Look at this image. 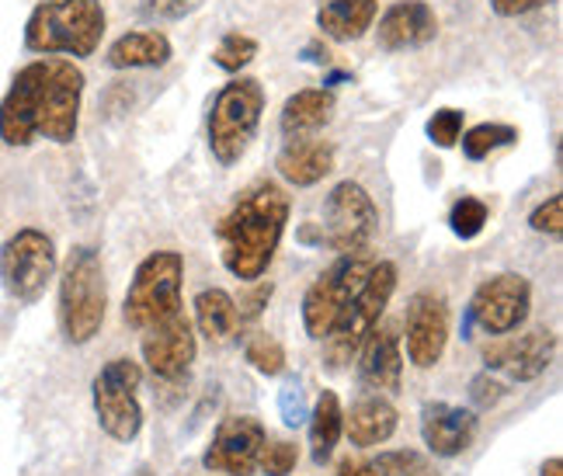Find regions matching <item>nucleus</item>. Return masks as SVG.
Masks as SVG:
<instances>
[{"label":"nucleus","mask_w":563,"mask_h":476,"mask_svg":"<svg viewBox=\"0 0 563 476\" xmlns=\"http://www.w3.org/2000/svg\"><path fill=\"white\" fill-rule=\"evenodd\" d=\"M490 220V209L487 202L473 199V195H463V199H456V206L449 209V230L460 236V241H476V236L484 233Z\"/></svg>","instance_id":"c85d7f7f"},{"label":"nucleus","mask_w":563,"mask_h":476,"mask_svg":"<svg viewBox=\"0 0 563 476\" xmlns=\"http://www.w3.org/2000/svg\"><path fill=\"white\" fill-rule=\"evenodd\" d=\"M338 476H383V469H379L376 460H365V463H358V460H344V463L338 466Z\"/></svg>","instance_id":"ea45409f"},{"label":"nucleus","mask_w":563,"mask_h":476,"mask_svg":"<svg viewBox=\"0 0 563 476\" xmlns=\"http://www.w3.org/2000/svg\"><path fill=\"white\" fill-rule=\"evenodd\" d=\"M421 439L439 460H456L476 439V414L456 403H428L421 410Z\"/></svg>","instance_id":"a211bd4d"},{"label":"nucleus","mask_w":563,"mask_h":476,"mask_svg":"<svg viewBox=\"0 0 563 476\" xmlns=\"http://www.w3.org/2000/svg\"><path fill=\"white\" fill-rule=\"evenodd\" d=\"M140 348H143V362H146L150 373H154L157 379L175 383V379L188 376L195 355H199V341H195V328L181 310L170 320L146 328Z\"/></svg>","instance_id":"2eb2a0df"},{"label":"nucleus","mask_w":563,"mask_h":476,"mask_svg":"<svg viewBox=\"0 0 563 476\" xmlns=\"http://www.w3.org/2000/svg\"><path fill=\"white\" fill-rule=\"evenodd\" d=\"M334 112H338V98L331 88H302V91L289 95L286 104H282L278 129L286 140L313 136L323 125H331Z\"/></svg>","instance_id":"4be33fe9"},{"label":"nucleus","mask_w":563,"mask_h":476,"mask_svg":"<svg viewBox=\"0 0 563 476\" xmlns=\"http://www.w3.org/2000/svg\"><path fill=\"white\" fill-rule=\"evenodd\" d=\"M140 383H143V369L133 358L104 362L101 373L95 376V386H91L95 414L104 435H112L115 442H133L143 431Z\"/></svg>","instance_id":"9b49d317"},{"label":"nucleus","mask_w":563,"mask_h":476,"mask_svg":"<svg viewBox=\"0 0 563 476\" xmlns=\"http://www.w3.org/2000/svg\"><path fill=\"white\" fill-rule=\"evenodd\" d=\"M487 4H490V11H494L497 18H526V14H532V11L550 8L553 0H487Z\"/></svg>","instance_id":"58836bf2"},{"label":"nucleus","mask_w":563,"mask_h":476,"mask_svg":"<svg viewBox=\"0 0 563 476\" xmlns=\"http://www.w3.org/2000/svg\"><path fill=\"white\" fill-rule=\"evenodd\" d=\"M376 463H379L383 476H442L435 466H431L421 456V452H410V449H404V452H383Z\"/></svg>","instance_id":"2f4dec72"},{"label":"nucleus","mask_w":563,"mask_h":476,"mask_svg":"<svg viewBox=\"0 0 563 476\" xmlns=\"http://www.w3.org/2000/svg\"><path fill=\"white\" fill-rule=\"evenodd\" d=\"M539 476H563V463L553 456V460H547L543 463V469H539Z\"/></svg>","instance_id":"79ce46f5"},{"label":"nucleus","mask_w":563,"mask_h":476,"mask_svg":"<svg viewBox=\"0 0 563 476\" xmlns=\"http://www.w3.org/2000/svg\"><path fill=\"white\" fill-rule=\"evenodd\" d=\"M358 369L362 379L386 389V394H397L404 383V352H400V328L394 320L376 323V328L365 334L358 344Z\"/></svg>","instance_id":"6ab92c4d"},{"label":"nucleus","mask_w":563,"mask_h":476,"mask_svg":"<svg viewBox=\"0 0 563 476\" xmlns=\"http://www.w3.org/2000/svg\"><path fill=\"white\" fill-rule=\"evenodd\" d=\"M310 452H313V463H328L331 452L344 431V410L334 389H320V397L310 410Z\"/></svg>","instance_id":"a878e982"},{"label":"nucleus","mask_w":563,"mask_h":476,"mask_svg":"<svg viewBox=\"0 0 563 476\" xmlns=\"http://www.w3.org/2000/svg\"><path fill=\"white\" fill-rule=\"evenodd\" d=\"M299 463V449L292 442H265L262 456H257V466H262L265 476H289Z\"/></svg>","instance_id":"473e14b6"},{"label":"nucleus","mask_w":563,"mask_h":476,"mask_svg":"<svg viewBox=\"0 0 563 476\" xmlns=\"http://www.w3.org/2000/svg\"><path fill=\"white\" fill-rule=\"evenodd\" d=\"M244 358L262 376H278L282 369H286V348H282V344L272 334H254V337H247Z\"/></svg>","instance_id":"c756f323"},{"label":"nucleus","mask_w":563,"mask_h":476,"mask_svg":"<svg viewBox=\"0 0 563 476\" xmlns=\"http://www.w3.org/2000/svg\"><path fill=\"white\" fill-rule=\"evenodd\" d=\"M379 18V0H323L317 8V29L331 42H358Z\"/></svg>","instance_id":"5701e85b"},{"label":"nucleus","mask_w":563,"mask_h":476,"mask_svg":"<svg viewBox=\"0 0 563 476\" xmlns=\"http://www.w3.org/2000/svg\"><path fill=\"white\" fill-rule=\"evenodd\" d=\"M278 414L289 428H299L307 424L310 418V407H307V394H302V386L296 379H289L286 386L278 389Z\"/></svg>","instance_id":"72a5a7b5"},{"label":"nucleus","mask_w":563,"mask_h":476,"mask_svg":"<svg viewBox=\"0 0 563 476\" xmlns=\"http://www.w3.org/2000/svg\"><path fill=\"white\" fill-rule=\"evenodd\" d=\"M265 84L257 77H233L223 84L220 95L212 98L209 122H206V140L209 154L220 167H236L251 150L257 129H262L265 115Z\"/></svg>","instance_id":"39448f33"},{"label":"nucleus","mask_w":563,"mask_h":476,"mask_svg":"<svg viewBox=\"0 0 563 476\" xmlns=\"http://www.w3.org/2000/svg\"><path fill=\"white\" fill-rule=\"evenodd\" d=\"M257 56V38L244 35V32H227L212 49V63L223 74H241L244 67H251Z\"/></svg>","instance_id":"cd10ccee"},{"label":"nucleus","mask_w":563,"mask_h":476,"mask_svg":"<svg viewBox=\"0 0 563 476\" xmlns=\"http://www.w3.org/2000/svg\"><path fill=\"white\" fill-rule=\"evenodd\" d=\"M529 226L543 236H560L563 233V195H550L547 202H539L529 215Z\"/></svg>","instance_id":"f704fd0d"},{"label":"nucleus","mask_w":563,"mask_h":476,"mask_svg":"<svg viewBox=\"0 0 563 476\" xmlns=\"http://www.w3.org/2000/svg\"><path fill=\"white\" fill-rule=\"evenodd\" d=\"M202 8V0H143L140 11L150 21H181Z\"/></svg>","instance_id":"c9c22d12"},{"label":"nucleus","mask_w":563,"mask_h":476,"mask_svg":"<svg viewBox=\"0 0 563 476\" xmlns=\"http://www.w3.org/2000/svg\"><path fill=\"white\" fill-rule=\"evenodd\" d=\"M108 29L101 0H42L25 21V49L35 56L88 59Z\"/></svg>","instance_id":"7ed1b4c3"},{"label":"nucleus","mask_w":563,"mask_h":476,"mask_svg":"<svg viewBox=\"0 0 563 476\" xmlns=\"http://www.w3.org/2000/svg\"><path fill=\"white\" fill-rule=\"evenodd\" d=\"M181 283H185V257L178 251H154L136 265L133 283H129L122 320L133 331H146L181 313Z\"/></svg>","instance_id":"423d86ee"},{"label":"nucleus","mask_w":563,"mask_h":476,"mask_svg":"<svg viewBox=\"0 0 563 476\" xmlns=\"http://www.w3.org/2000/svg\"><path fill=\"white\" fill-rule=\"evenodd\" d=\"M394 292H397V265L394 262H373L362 289L352 296L349 307H344V313L338 317L331 334L320 341L323 344V358H328L331 369H341L344 362H352V355L358 352V344L365 341V334H369L383 320Z\"/></svg>","instance_id":"0eeeda50"},{"label":"nucleus","mask_w":563,"mask_h":476,"mask_svg":"<svg viewBox=\"0 0 563 476\" xmlns=\"http://www.w3.org/2000/svg\"><path fill=\"white\" fill-rule=\"evenodd\" d=\"M463 122H466V112H460V108H439V112L424 122V133L439 150H452L463 136Z\"/></svg>","instance_id":"7c9ffc66"},{"label":"nucleus","mask_w":563,"mask_h":476,"mask_svg":"<svg viewBox=\"0 0 563 476\" xmlns=\"http://www.w3.org/2000/svg\"><path fill=\"white\" fill-rule=\"evenodd\" d=\"M265 442L268 439H265L262 421L251 414H230L216 428L212 445L202 456V466L212 473H227V476H251Z\"/></svg>","instance_id":"4468645a"},{"label":"nucleus","mask_w":563,"mask_h":476,"mask_svg":"<svg viewBox=\"0 0 563 476\" xmlns=\"http://www.w3.org/2000/svg\"><path fill=\"white\" fill-rule=\"evenodd\" d=\"M275 167L282 181H289L296 188H313L334 170V146L328 140H310V136L286 140V146L275 157Z\"/></svg>","instance_id":"aec40b11"},{"label":"nucleus","mask_w":563,"mask_h":476,"mask_svg":"<svg viewBox=\"0 0 563 476\" xmlns=\"http://www.w3.org/2000/svg\"><path fill=\"white\" fill-rule=\"evenodd\" d=\"M175 56L170 38L157 29H140L119 35L104 53L108 70H161Z\"/></svg>","instance_id":"412c9836"},{"label":"nucleus","mask_w":563,"mask_h":476,"mask_svg":"<svg viewBox=\"0 0 563 476\" xmlns=\"http://www.w3.org/2000/svg\"><path fill=\"white\" fill-rule=\"evenodd\" d=\"M344 428H349V439L358 449H373L394 439L397 431V410L383 397H362L352 414H344Z\"/></svg>","instance_id":"b1692460"},{"label":"nucleus","mask_w":563,"mask_h":476,"mask_svg":"<svg viewBox=\"0 0 563 476\" xmlns=\"http://www.w3.org/2000/svg\"><path fill=\"white\" fill-rule=\"evenodd\" d=\"M505 397V383L501 379H494L490 373H481L473 383H470V400L481 407V410H487V407H494L497 400Z\"/></svg>","instance_id":"e433bc0d"},{"label":"nucleus","mask_w":563,"mask_h":476,"mask_svg":"<svg viewBox=\"0 0 563 476\" xmlns=\"http://www.w3.org/2000/svg\"><path fill=\"white\" fill-rule=\"evenodd\" d=\"M373 268V257L358 251V254H341L334 265L323 268L310 289L302 292V328L313 341H323L344 313V307L352 302V296L362 289L365 275Z\"/></svg>","instance_id":"9d476101"},{"label":"nucleus","mask_w":563,"mask_h":476,"mask_svg":"<svg viewBox=\"0 0 563 476\" xmlns=\"http://www.w3.org/2000/svg\"><path fill=\"white\" fill-rule=\"evenodd\" d=\"M88 77L74 59L42 56L25 63L0 98V140L4 146L25 150L35 140L67 146L77 140L80 104Z\"/></svg>","instance_id":"f257e3e1"},{"label":"nucleus","mask_w":563,"mask_h":476,"mask_svg":"<svg viewBox=\"0 0 563 476\" xmlns=\"http://www.w3.org/2000/svg\"><path fill=\"white\" fill-rule=\"evenodd\" d=\"M302 59H307V63H317V67H328V49L307 46V49H302Z\"/></svg>","instance_id":"a19ab883"},{"label":"nucleus","mask_w":563,"mask_h":476,"mask_svg":"<svg viewBox=\"0 0 563 476\" xmlns=\"http://www.w3.org/2000/svg\"><path fill=\"white\" fill-rule=\"evenodd\" d=\"M108 313V283L101 254L88 244H80L67 254L59 272V334L67 344H91Z\"/></svg>","instance_id":"20e7f679"},{"label":"nucleus","mask_w":563,"mask_h":476,"mask_svg":"<svg viewBox=\"0 0 563 476\" xmlns=\"http://www.w3.org/2000/svg\"><path fill=\"white\" fill-rule=\"evenodd\" d=\"M553 352H556V334L539 328L522 337L487 344L484 362H487V373H505L515 383H529L550 369Z\"/></svg>","instance_id":"f3484780"},{"label":"nucleus","mask_w":563,"mask_h":476,"mask_svg":"<svg viewBox=\"0 0 563 476\" xmlns=\"http://www.w3.org/2000/svg\"><path fill=\"white\" fill-rule=\"evenodd\" d=\"M439 38V14L424 0H394L376 25V46L383 53L424 49Z\"/></svg>","instance_id":"dca6fc26"},{"label":"nucleus","mask_w":563,"mask_h":476,"mask_svg":"<svg viewBox=\"0 0 563 476\" xmlns=\"http://www.w3.org/2000/svg\"><path fill=\"white\" fill-rule=\"evenodd\" d=\"M195 328H199L212 344H227L236 328H241V313L227 289H202L195 296Z\"/></svg>","instance_id":"393cba45"},{"label":"nucleus","mask_w":563,"mask_h":476,"mask_svg":"<svg viewBox=\"0 0 563 476\" xmlns=\"http://www.w3.org/2000/svg\"><path fill=\"white\" fill-rule=\"evenodd\" d=\"M317 226V247H331L338 254H358L373 244L379 230V209L373 195L358 181H338L323 199V223Z\"/></svg>","instance_id":"1a4fd4ad"},{"label":"nucleus","mask_w":563,"mask_h":476,"mask_svg":"<svg viewBox=\"0 0 563 476\" xmlns=\"http://www.w3.org/2000/svg\"><path fill=\"white\" fill-rule=\"evenodd\" d=\"M272 292H275V286H272V283H262V278H257V286L241 299V307H236V313H241V323L262 317L265 307H268V299H272Z\"/></svg>","instance_id":"4c0bfd02"},{"label":"nucleus","mask_w":563,"mask_h":476,"mask_svg":"<svg viewBox=\"0 0 563 476\" xmlns=\"http://www.w3.org/2000/svg\"><path fill=\"white\" fill-rule=\"evenodd\" d=\"M532 310V286L526 275L515 272H501L490 275L476 286L473 299H470V313H466V331L481 328L494 337H505L511 331H518L529 320Z\"/></svg>","instance_id":"f8f14e48"},{"label":"nucleus","mask_w":563,"mask_h":476,"mask_svg":"<svg viewBox=\"0 0 563 476\" xmlns=\"http://www.w3.org/2000/svg\"><path fill=\"white\" fill-rule=\"evenodd\" d=\"M140 476H150V473H146V469H143V473H140Z\"/></svg>","instance_id":"37998d69"},{"label":"nucleus","mask_w":563,"mask_h":476,"mask_svg":"<svg viewBox=\"0 0 563 476\" xmlns=\"http://www.w3.org/2000/svg\"><path fill=\"white\" fill-rule=\"evenodd\" d=\"M404 341H407V362L415 369H435L449 344V302L442 292L421 289L410 296L407 317H404Z\"/></svg>","instance_id":"ddd939ff"},{"label":"nucleus","mask_w":563,"mask_h":476,"mask_svg":"<svg viewBox=\"0 0 563 476\" xmlns=\"http://www.w3.org/2000/svg\"><path fill=\"white\" fill-rule=\"evenodd\" d=\"M56 244L46 230L25 226L0 244V286L21 307H32V302L46 296L49 283L56 278Z\"/></svg>","instance_id":"6e6552de"},{"label":"nucleus","mask_w":563,"mask_h":476,"mask_svg":"<svg viewBox=\"0 0 563 476\" xmlns=\"http://www.w3.org/2000/svg\"><path fill=\"white\" fill-rule=\"evenodd\" d=\"M289 195L275 181H254L236 195V202L216 226L220 241L223 268L241 278V283H257L275 262V251L289 226Z\"/></svg>","instance_id":"f03ea898"},{"label":"nucleus","mask_w":563,"mask_h":476,"mask_svg":"<svg viewBox=\"0 0 563 476\" xmlns=\"http://www.w3.org/2000/svg\"><path fill=\"white\" fill-rule=\"evenodd\" d=\"M460 143H463V157L476 164V160H487L490 154H497V150L515 146L518 129L508 122H481V125L466 129V133L460 136Z\"/></svg>","instance_id":"bb28decb"}]
</instances>
